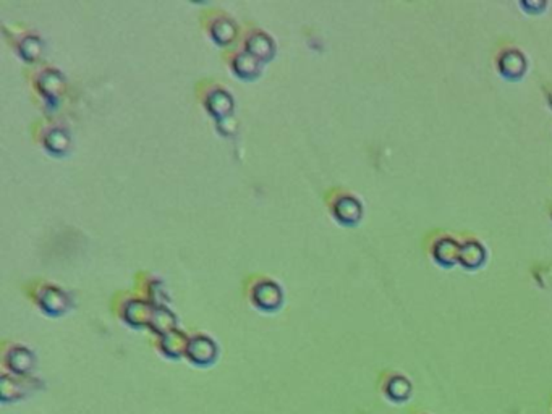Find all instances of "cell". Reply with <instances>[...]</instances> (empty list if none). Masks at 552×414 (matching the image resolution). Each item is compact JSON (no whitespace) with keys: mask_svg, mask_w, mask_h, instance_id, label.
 I'll return each instance as SVG.
<instances>
[{"mask_svg":"<svg viewBox=\"0 0 552 414\" xmlns=\"http://www.w3.org/2000/svg\"><path fill=\"white\" fill-rule=\"evenodd\" d=\"M460 244H458L455 240L452 238H442L436 243L434 246V256L440 264L444 266H452L453 262L458 261V256H460Z\"/></svg>","mask_w":552,"mask_h":414,"instance_id":"obj_1","label":"cell"},{"mask_svg":"<svg viewBox=\"0 0 552 414\" xmlns=\"http://www.w3.org/2000/svg\"><path fill=\"white\" fill-rule=\"evenodd\" d=\"M501 71L509 78L522 77L525 71V59L518 51H509L501 57Z\"/></svg>","mask_w":552,"mask_h":414,"instance_id":"obj_2","label":"cell"},{"mask_svg":"<svg viewBox=\"0 0 552 414\" xmlns=\"http://www.w3.org/2000/svg\"><path fill=\"white\" fill-rule=\"evenodd\" d=\"M458 261L466 267H478L484 261V249L479 243L468 242L460 248V256Z\"/></svg>","mask_w":552,"mask_h":414,"instance_id":"obj_3","label":"cell"},{"mask_svg":"<svg viewBox=\"0 0 552 414\" xmlns=\"http://www.w3.org/2000/svg\"><path fill=\"white\" fill-rule=\"evenodd\" d=\"M387 393L394 400H405L410 395V384L403 377H395L387 385Z\"/></svg>","mask_w":552,"mask_h":414,"instance_id":"obj_4","label":"cell"}]
</instances>
